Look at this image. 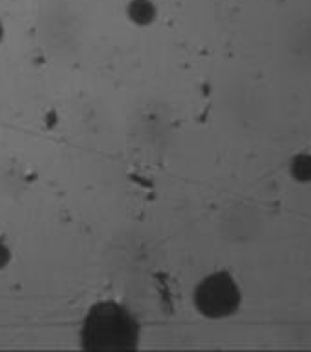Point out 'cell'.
Listing matches in <instances>:
<instances>
[{
  "label": "cell",
  "instance_id": "6da1fadb",
  "mask_svg": "<svg viewBox=\"0 0 311 352\" xmlns=\"http://www.w3.org/2000/svg\"><path fill=\"white\" fill-rule=\"evenodd\" d=\"M141 338L139 321L117 301H99L82 319L79 341L88 352H132Z\"/></svg>",
  "mask_w": 311,
  "mask_h": 352
},
{
  "label": "cell",
  "instance_id": "7a4b0ae2",
  "mask_svg": "<svg viewBox=\"0 0 311 352\" xmlns=\"http://www.w3.org/2000/svg\"><path fill=\"white\" fill-rule=\"evenodd\" d=\"M240 288L227 272H216L198 283L194 307L209 319L229 318L240 307Z\"/></svg>",
  "mask_w": 311,
  "mask_h": 352
},
{
  "label": "cell",
  "instance_id": "3957f363",
  "mask_svg": "<svg viewBox=\"0 0 311 352\" xmlns=\"http://www.w3.org/2000/svg\"><path fill=\"white\" fill-rule=\"evenodd\" d=\"M126 15L137 26H150L158 16V8L152 0H130L126 6Z\"/></svg>",
  "mask_w": 311,
  "mask_h": 352
},
{
  "label": "cell",
  "instance_id": "277c9868",
  "mask_svg": "<svg viewBox=\"0 0 311 352\" xmlns=\"http://www.w3.org/2000/svg\"><path fill=\"white\" fill-rule=\"evenodd\" d=\"M293 176L297 180L310 182L311 180V156L302 154L293 162Z\"/></svg>",
  "mask_w": 311,
  "mask_h": 352
},
{
  "label": "cell",
  "instance_id": "5b68a950",
  "mask_svg": "<svg viewBox=\"0 0 311 352\" xmlns=\"http://www.w3.org/2000/svg\"><path fill=\"white\" fill-rule=\"evenodd\" d=\"M10 261H11L10 248H8V244L0 239V270L5 268V266L10 264Z\"/></svg>",
  "mask_w": 311,
  "mask_h": 352
},
{
  "label": "cell",
  "instance_id": "8992f818",
  "mask_svg": "<svg viewBox=\"0 0 311 352\" xmlns=\"http://www.w3.org/2000/svg\"><path fill=\"white\" fill-rule=\"evenodd\" d=\"M2 35H4V30H2V26H0V38H2Z\"/></svg>",
  "mask_w": 311,
  "mask_h": 352
}]
</instances>
